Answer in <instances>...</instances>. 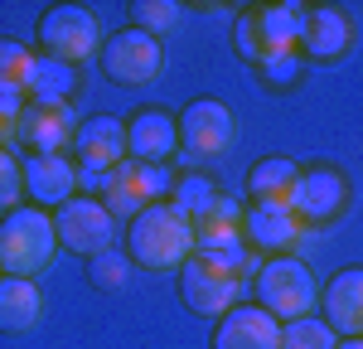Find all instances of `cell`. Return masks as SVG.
Returning a JSON list of instances; mask_svg holds the SVG:
<instances>
[{"label":"cell","instance_id":"4316f807","mask_svg":"<svg viewBox=\"0 0 363 349\" xmlns=\"http://www.w3.org/2000/svg\"><path fill=\"white\" fill-rule=\"evenodd\" d=\"M339 335L320 316H301L281 325V349H335Z\"/></svg>","mask_w":363,"mask_h":349},{"label":"cell","instance_id":"484cf974","mask_svg":"<svg viewBox=\"0 0 363 349\" xmlns=\"http://www.w3.org/2000/svg\"><path fill=\"white\" fill-rule=\"evenodd\" d=\"M257 78H262V87H272V92H291V87L306 78V54H301V49H291V54H267L257 63Z\"/></svg>","mask_w":363,"mask_h":349},{"label":"cell","instance_id":"f1b7e54d","mask_svg":"<svg viewBox=\"0 0 363 349\" xmlns=\"http://www.w3.org/2000/svg\"><path fill=\"white\" fill-rule=\"evenodd\" d=\"M20 204H25V160L10 145H0V214H10Z\"/></svg>","mask_w":363,"mask_h":349},{"label":"cell","instance_id":"ffe728a7","mask_svg":"<svg viewBox=\"0 0 363 349\" xmlns=\"http://www.w3.org/2000/svg\"><path fill=\"white\" fill-rule=\"evenodd\" d=\"M25 97L39 102V107H73V97H78V68L58 63L49 54H34L29 78H25Z\"/></svg>","mask_w":363,"mask_h":349},{"label":"cell","instance_id":"8992f818","mask_svg":"<svg viewBox=\"0 0 363 349\" xmlns=\"http://www.w3.org/2000/svg\"><path fill=\"white\" fill-rule=\"evenodd\" d=\"M238 145V112L223 97H194L179 112V155L189 165H208Z\"/></svg>","mask_w":363,"mask_h":349},{"label":"cell","instance_id":"44dd1931","mask_svg":"<svg viewBox=\"0 0 363 349\" xmlns=\"http://www.w3.org/2000/svg\"><path fill=\"white\" fill-rule=\"evenodd\" d=\"M296 179H301V165H296L291 155H262V160H252L247 174H242L252 204H291Z\"/></svg>","mask_w":363,"mask_h":349},{"label":"cell","instance_id":"ba28073f","mask_svg":"<svg viewBox=\"0 0 363 349\" xmlns=\"http://www.w3.org/2000/svg\"><path fill=\"white\" fill-rule=\"evenodd\" d=\"M349 199H354L349 174L330 160H315V165H301V179L291 189V214L301 223H335L349 214Z\"/></svg>","mask_w":363,"mask_h":349},{"label":"cell","instance_id":"277c9868","mask_svg":"<svg viewBox=\"0 0 363 349\" xmlns=\"http://www.w3.org/2000/svg\"><path fill=\"white\" fill-rule=\"evenodd\" d=\"M252 287H257V306L267 316H277L281 325L301 320V316H315V306H320V282H315L310 262L296 257V253L267 257L252 272Z\"/></svg>","mask_w":363,"mask_h":349},{"label":"cell","instance_id":"f546056e","mask_svg":"<svg viewBox=\"0 0 363 349\" xmlns=\"http://www.w3.org/2000/svg\"><path fill=\"white\" fill-rule=\"evenodd\" d=\"M29 63H34V49L10 39V34H0V87H25Z\"/></svg>","mask_w":363,"mask_h":349},{"label":"cell","instance_id":"e575fe53","mask_svg":"<svg viewBox=\"0 0 363 349\" xmlns=\"http://www.w3.org/2000/svg\"><path fill=\"white\" fill-rule=\"evenodd\" d=\"M0 277H5V272H0Z\"/></svg>","mask_w":363,"mask_h":349},{"label":"cell","instance_id":"9c48e42d","mask_svg":"<svg viewBox=\"0 0 363 349\" xmlns=\"http://www.w3.org/2000/svg\"><path fill=\"white\" fill-rule=\"evenodd\" d=\"M54 233H58V248L78 253V257H97L116 243V218L107 214V204L97 194H73V199L54 209Z\"/></svg>","mask_w":363,"mask_h":349},{"label":"cell","instance_id":"1f68e13d","mask_svg":"<svg viewBox=\"0 0 363 349\" xmlns=\"http://www.w3.org/2000/svg\"><path fill=\"white\" fill-rule=\"evenodd\" d=\"M25 107H29V97H25V87H0V121L15 131V121L25 116Z\"/></svg>","mask_w":363,"mask_h":349},{"label":"cell","instance_id":"52a82bcc","mask_svg":"<svg viewBox=\"0 0 363 349\" xmlns=\"http://www.w3.org/2000/svg\"><path fill=\"white\" fill-rule=\"evenodd\" d=\"M102 73L121 87H150L160 73H165V49H160V39H150V34H140V29H116L102 39Z\"/></svg>","mask_w":363,"mask_h":349},{"label":"cell","instance_id":"836d02e7","mask_svg":"<svg viewBox=\"0 0 363 349\" xmlns=\"http://www.w3.org/2000/svg\"><path fill=\"white\" fill-rule=\"evenodd\" d=\"M5 141H10V126H5V121H0V145H5Z\"/></svg>","mask_w":363,"mask_h":349},{"label":"cell","instance_id":"d6a6232c","mask_svg":"<svg viewBox=\"0 0 363 349\" xmlns=\"http://www.w3.org/2000/svg\"><path fill=\"white\" fill-rule=\"evenodd\" d=\"M335 349H363V335H349V340H339Z\"/></svg>","mask_w":363,"mask_h":349},{"label":"cell","instance_id":"5b68a950","mask_svg":"<svg viewBox=\"0 0 363 349\" xmlns=\"http://www.w3.org/2000/svg\"><path fill=\"white\" fill-rule=\"evenodd\" d=\"M34 39H39V54L58 58V63H97L102 54V25L87 5H49L34 25Z\"/></svg>","mask_w":363,"mask_h":349},{"label":"cell","instance_id":"7402d4cb","mask_svg":"<svg viewBox=\"0 0 363 349\" xmlns=\"http://www.w3.org/2000/svg\"><path fill=\"white\" fill-rule=\"evenodd\" d=\"M233 243H242V204L223 194V199L213 204V214L194 223V253H208V248H233Z\"/></svg>","mask_w":363,"mask_h":349},{"label":"cell","instance_id":"83f0119b","mask_svg":"<svg viewBox=\"0 0 363 349\" xmlns=\"http://www.w3.org/2000/svg\"><path fill=\"white\" fill-rule=\"evenodd\" d=\"M87 277H92L97 291H126V282H131V257L107 248V253H97V257L87 262Z\"/></svg>","mask_w":363,"mask_h":349},{"label":"cell","instance_id":"cb8c5ba5","mask_svg":"<svg viewBox=\"0 0 363 349\" xmlns=\"http://www.w3.org/2000/svg\"><path fill=\"white\" fill-rule=\"evenodd\" d=\"M126 15H131V29L150 34V39H160V34H169V29H179L184 5H179V0H131Z\"/></svg>","mask_w":363,"mask_h":349},{"label":"cell","instance_id":"e0dca14e","mask_svg":"<svg viewBox=\"0 0 363 349\" xmlns=\"http://www.w3.org/2000/svg\"><path fill=\"white\" fill-rule=\"evenodd\" d=\"M208 349H281V320L267 316L257 301H242L223 320H213Z\"/></svg>","mask_w":363,"mask_h":349},{"label":"cell","instance_id":"5bb4252c","mask_svg":"<svg viewBox=\"0 0 363 349\" xmlns=\"http://www.w3.org/2000/svg\"><path fill=\"white\" fill-rule=\"evenodd\" d=\"M78 184H83V170L73 155H25V204L54 214L73 194H83Z\"/></svg>","mask_w":363,"mask_h":349},{"label":"cell","instance_id":"3957f363","mask_svg":"<svg viewBox=\"0 0 363 349\" xmlns=\"http://www.w3.org/2000/svg\"><path fill=\"white\" fill-rule=\"evenodd\" d=\"M58 253V233H54V214L20 204L10 214H0V272L5 277H39Z\"/></svg>","mask_w":363,"mask_h":349},{"label":"cell","instance_id":"7c38bea8","mask_svg":"<svg viewBox=\"0 0 363 349\" xmlns=\"http://www.w3.org/2000/svg\"><path fill=\"white\" fill-rule=\"evenodd\" d=\"M78 126L83 121L73 116V107H39V102H29L25 116L10 131V141L20 145L25 155H68Z\"/></svg>","mask_w":363,"mask_h":349},{"label":"cell","instance_id":"d4e9b609","mask_svg":"<svg viewBox=\"0 0 363 349\" xmlns=\"http://www.w3.org/2000/svg\"><path fill=\"white\" fill-rule=\"evenodd\" d=\"M97 199L107 204V214H112V218H116V214L136 218L140 209H145V204H140V194H136V179H131V160L102 174V194H97Z\"/></svg>","mask_w":363,"mask_h":349},{"label":"cell","instance_id":"ac0fdd59","mask_svg":"<svg viewBox=\"0 0 363 349\" xmlns=\"http://www.w3.org/2000/svg\"><path fill=\"white\" fill-rule=\"evenodd\" d=\"M320 320L339 340L363 335V267H344L320 287Z\"/></svg>","mask_w":363,"mask_h":349},{"label":"cell","instance_id":"4fadbf2b","mask_svg":"<svg viewBox=\"0 0 363 349\" xmlns=\"http://www.w3.org/2000/svg\"><path fill=\"white\" fill-rule=\"evenodd\" d=\"M179 155V116L165 107H136L126 116V160L136 165H165Z\"/></svg>","mask_w":363,"mask_h":349},{"label":"cell","instance_id":"7a4b0ae2","mask_svg":"<svg viewBox=\"0 0 363 349\" xmlns=\"http://www.w3.org/2000/svg\"><path fill=\"white\" fill-rule=\"evenodd\" d=\"M306 10L310 5H291V0L238 10V20H233V49L247 58L252 68L267 54H291V49H301V39H306Z\"/></svg>","mask_w":363,"mask_h":349},{"label":"cell","instance_id":"8fae6325","mask_svg":"<svg viewBox=\"0 0 363 349\" xmlns=\"http://www.w3.org/2000/svg\"><path fill=\"white\" fill-rule=\"evenodd\" d=\"M73 160L87 184H102V174L126 165V121L121 116H87L73 136Z\"/></svg>","mask_w":363,"mask_h":349},{"label":"cell","instance_id":"4dcf8cb0","mask_svg":"<svg viewBox=\"0 0 363 349\" xmlns=\"http://www.w3.org/2000/svg\"><path fill=\"white\" fill-rule=\"evenodd\" d=\"M131 179H136L140 204H165L169 184H174V174H169L165 165H136V160H131Z\"/></svg>","mask_w":363,"mask_h":349},{"label":"cell","instance_id":"6da1fadb","mask_svg":"<svg viewBox=\"0 0 363 349\" xmlns=\"http://www.w3.org/2000/svg\"><path fill=\"white\" fill-rule=\"evenodd\" d=\"M126 257L145 272H179L194 257V223L174 204H145L136 218H126Z\"/></svg>","mask_w":363,"mask_h":349},{"label":"cell","instance_id":"9a60e30c","mask_svg":"<svg viewBox=\"0 0 363 349\" xmlns=\"http://www.w3.org/2000/svg\"><path fill=\"white\" fill-rule=\"evenodd\" d=\"M301 238H306V223L291 214V204H247L242 209V243L252 253L286 257L301 248Z\"/></svg>","mask_w":363,"mask_h":349},{"label":"cell","instance_id":"30bf717a","mask_svg":"<svg viewBox=\"0 0 363 349\" xmlns=\"http://www.w3.org/2000/svg\"><path fill=\"white\" fill-rule=\"evenodd\" d=\"M242 291H247L242 277H228V272H218V267H208L199 257H189L179 267V301L203 320H223L233 306H242Z\"/></svg>","mask_w":363,"mask_h":349},{"label":"cell","instance_id":"2e32d148","mask_svg":"<svg viewBox=\"0 0 363 349\" xmlns=\"http://www.w3.org/2000/svg\"><path fill=\"white\" fill-rule=\"evenodd\" d=\"M354 39H359V29L344 5H310L306 10V39H301L306 63H339L354 54Z\"/></svg>","mask_w":363,"mask_h":349},{"label":"cell","instance_id":"d6986e66","mask_svg":"<svg viewBox=\"0 0 363 349\" xmlns=\"http://www.w3.org/2000/svg\"><path fill=\"white\" fill-rule=\"evenodd\" d=\"M44 320V291L29 277H0V335H34Z\"/></svg>","mask_w":363,"mask_h":349},{"label":"cell","instance_id":"603a6c76","mask_svg":"<svg viewBox=\"0 0 363 349\" xmlns=\"http://www.w3.org/2000/svg\"><path fill=\"white\" fill-rule=\"evenodd\" d=\"M223 199V189L208 179V174H199V170H184V174H174V184H169V204L189 218V223H199V218H208L213 214V204Z\"/></svg>","mask_w":363,"mask_h":349}]
</instances>
